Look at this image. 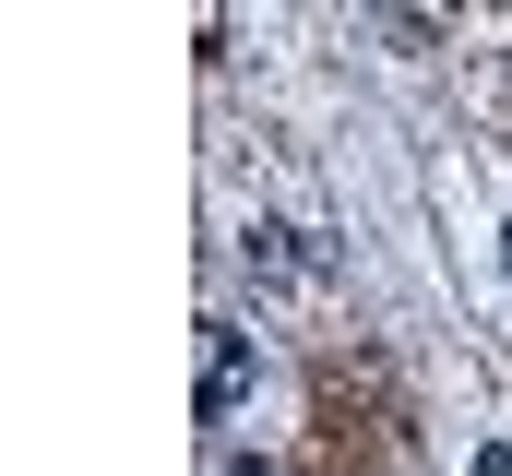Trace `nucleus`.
I'll return each mask as SVG.
<instances>
[{"label": "nucleus", "instance_id": "nucleus-4", "mask_svg": "<svg viewBox=\"0 0 512 476\" xmlns=\"http://www.w3.org/2000/svg\"><path fill=\"white\" fill-rule=\"evenodd\" d=\"M501 274H512V227H501Z\"/></svg>", "mask_w": 512, "mask_h": 476}, {"label": "nucleus", "instance_id": "nucleus-1", "mask_svg": "<svg viewBox=\"0 0 512 476\" xmlns=\"http://www.w3.org/2000/svg\"><path fill=\"white\" fill-rule=\"evenodd\" d=\"M215 346H203V417H227L239 393H251V334H227V322H203Z\"/></svg>", "mask_w": 512, "mask_h": 476}, {"label": "nucleus", "instance_id": "nucleus-2", "mask_svg": "<svg viewBox=\"0 0 512 476\" xmlns=\"http://www.w3.org/2000/svg\"><path fill=\"white\" fill-rule=\"evenodd\" d=\"M251 274H322V250H298V227H251Z\"/></svg>", "mask_w": 512, "mask_h": 476}, {"label": "nucleus", "instance_id": "nucleus-3", "mask_svg": "<svg viewBox=\"0 0 512 476\" xmlns=\"http://www.w3.org/2000/svg\"><path fill=\"white\" fill-rule=\"evenodd\" d=\"M465 476H512V441H489V453H477V465H465Z\"/></svg>", "mask_w": 512, "mask_h": 476}]
</instances>
